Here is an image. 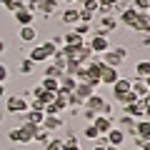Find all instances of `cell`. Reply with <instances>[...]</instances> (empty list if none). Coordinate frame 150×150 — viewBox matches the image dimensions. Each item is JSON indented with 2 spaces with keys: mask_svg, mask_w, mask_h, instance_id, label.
<instances>
[{
  "mask_svg": "<svg viewBox=\"0 0 150 150\" xmlns=\"http://www.w3.org/2000/svg\"><path fill=\"white\" fill-rule=\"evenodd\" d=\"M55 50H58V45L50 43V40H45L43 45H35V48L30 50V55H28V58H30L35 65H40V63H48V60L55 55Z\"/></svg>",
  "mask_w": 150,
  "mask_h": 150,
  "instance_id": "6da1fadb",
  "label": "cell"
},
{
  "mask_svg": "<svg viewBox=\"0 0 150 150\" xmlns=\"http://www.w3.org/2000/svg\"><path fill=\"white\" fill-rule=\"evenodd\" d=\"M118 25H120L118 18L112 15V13H108V15H100V23H98V28H93V33H98V35H105V38H108Z\"/></svg>",
  "mask_w": 150,
  "mask_h": 150,
  "instance_id": "7a4b0ae2",
  "label": "cell"
},
{
  "mask_svg": "<svg viewBox=\"0 0 150 150\" xmlns=\"http://www.w3.org/2000/svg\"><path fill=\"white\" fill-rule=\"evenodd\" d=\"M28 110V100L23 95H10L5 100V112L8 115H20V112Z\"/></svg>",
  "mask_w": 150,
  "mask_h": 150,
  "instance_id": "3957f363",
  "label": "cell"
},
{
  "mask_svg": "<svg viewBox=\"0 0 150 150\" xmlns=\"http://www.w3.org/2000/svg\"><path fill=\"white\" fill-rule=\"evenodd\" d=\"M88 48H90L95 55H100V53H105V50H110V40H108L105 35H98V33H93V38L88 40Z\"/></svg>",
  "mask_w": 150,
  "mask_h": 150,
  "instance_id": "277c9868",
  "label": "cell"
},
{
  "mask_svg": "<svg viewBox=\"0 0 150 150\" xmlns=\"http://www.w3.org/2000/svg\"><path fill=\"white\" fill-rule=\"evenodd\" d=\"M105 138H108V145L123 148V143H125V130H123V128H118V125H112V128L105 133Z\"/></svg>",
  "mask_w": 150,
  "mask_h": 150,
  "instance_id": "5b68a950",
  "label": "cell"
},
{
  "mask_svg": "<svg viewBox=\"0 0 150 150\" xmlns=\"http://www.w3.org/2000/svg\"><path fill=\"white\" fill-rule=\"evenodd\" d=\"M55 13H60V3H58V0H43V3H40V8H38V13H35V15L50 18V15H55Z\"/></svg>",
  "mask_w": 150,
  "mask_h": 150,
  "instance_id": "8992f818",
  "label": "cell"
},
{
  "mask_svg": "<svg viewBox=\"0 0 150 150\" xmlns=\"http://www.w3.org/2000/svg\"><path fill=\"white\" fill-rule=\"evenodd\" d=\"M75 85H78V80H75L73 75H60L58 78V93H63V95H68V93H73L75 90Z\"/></svg>",
  "mask_w": 150,
  "mask_h": 150,
  "instance_id": "52a82bcc",
  "label": "cell"
},
{
  "mask_svg": "<svg viewBox=\"0 0 150 150\" xmlns=\"http://www.w3.org/2000/svg\"><path fill=\"white\" fill-rule=\"evenodd\" d=\"M120 78V68H110V65H105L100 73V85H112V83Z\"/></svg>",
  "mask_w": 150,
  "mask_h": 150,
  "instance_id": "ba28073f",
  "label": "cell"
},
{
  "mask_svg": "<svg viewBox=\"0 0 150 150\" xmlns=\"http://www.w3.org/2000/svg\"><path fill=\"white\" fill-rule=\"evenodd\" d=\"M123 112H125V115H130V118H135V120H140V118L145 115V105H143V100L138 98L135 103L125 105V108H123Z\"/></svg>",
  "mask_w": 150,
  "mask_h": 150,
  "instance_id": "9c48e42d",
  "label": "cell"
},
{
  "mask_svg": "<svg viewBox=\"0 0 150 150\" xmlns=\"http://www.w3.org/2000/svg\"><path fill=\"white\" fill-rule=\"evenodd\" d=\"M18 38H20V43H35L38 40V28L35 25H20Z\"/></svg>",
  "mask_w": 150,
  "mask_h": 150,
  "instance_id": "30bf717a",
  "label": "cell"
},
{
  "mask_svg": "<svg viewBox=\"0 0 150 150\" xmlns=\"http://www.w3.org/2000/svg\"><path fill=\"white\" fill-rule=\"evenodd\" d=\"M13 15H15L18 25H33V23H35V13L28 10V8H20V10H15Z\"/></svg>",
  "mask_w": 150,
  "mask_h": 150,
  "instance_id": "8fae6325",
  "label": "cell"
},
{
  "mask_svg": "<svg viewBox=\"0 0 150 150\" xmlns=\"http://www.w3.org/2000/svg\"><path fill=\"white\" fill-rule=\"evenodd\" d=\"M93 125H95V130H98L100 135H105V133H108V130H110L115 123H112V118H108V115H95Z\"/></svg>",
  "mask_w": 150,
  "mask_h": 150,
  "instance_id": "7c38bea8",
  "label": "cell"
},
{
  "mask_svg": "<svg viewBox=\"0 0 150 150\" xmlns=\"http://www.w3.org/2000/svg\"><path fill=\"white\" fill-rule=\"evenodd\" d=\"M60 20H63V25H75V23H80V20H78V8L68 5L63 13H60Z\"/></svg>",
  "mask_w": 150,
  "mask_h": 150,
  "instance_id": "4fadbf2b",
  "label": "cell"
},
{
  "mask_svg": "<svg viewBox=\"0 0 150 150\" xmlns=\"http://www.w3.org/2000/svg\"><path fill=\"white\" fill-rule=\"evenodd\" d=\"M60 125H63V118H60V115H45L43 123H40V128L48 130V133H53V130H58Z\"/></svg>",
  "mask_w": 150,
  "mask_h": 150,
  "instance_id": "5bb4252c",
  "label": "cell"
},
{
  "mask_svg": "<svg viewBox=\"0 0 150 150\" xmlns=\"http://www.w3.org/2000/svg\"><path fill=\"white\" fill-rule=\"evenodd\" d=\"M135 20H138V10H135V8H125V10L120 13V18H118L120 25H128V28H133Z\"/></svg>",
  "mask_w": 150,
  "mask_h": 150,
  "instance_id": "9a60e30c",
  "label": "cell"
},
{
  "mask_svg": "<svg viewBox=\"0 0 150 150\" xmlns=\"http://www.w3.org/2000/svg\"><path fill=\"white\" fill-rule=\"evenodd\" d=\"M130 90H133L138 98H145L150 93L148 85H145V78H133V80H130Z\"/></svg>",
  "mask_w": 150,
  "mask_h": 150,
  "instance_id": "2e32d148",
  "label": "cell"
},
{
  "mask_svg": "<svg viewBox=\"0 0 150 150\" xmlns=\"http://www.w3.org/2000/svg\"><path fill=\"white\" fill-rule=\"evenodd\" d=\"M135 135L143 140H150V120H145V118L135 120Z\"/></svg>",
  "mask_w": 150,
  "mask_h": 150,
  "instance_id": "e0dca14e",
  "label": "cell"
},
{
  "mask_svg": "<svg viewBox=\"0 0 150 150\" xmlns=\"http://www.w3.org/2000/svg\"><path fill=\"white\" fill-rule=\"evenodd\" d=\"M133 30L135 33H150V18H148V13H138V20L133 23Z\"/></svg>",
  "mask_w": 150,
  "mask_h": 150,
  "instance_id": "ac0fdd59",
  "label": "cell"
},
{
  "mask_svg": "<svg viewBox=\"0 0 150 150\" xmlns=\"http://www.w3.org/2000/svg\"><path fill=\"white\" fill-rule=\"evenodd\" d=\"M73 93H75V95H78V98H80L83 103H85V98H90L93 93H95V88H93L90 83H78V85H75V90H73Z\"/></svg>",
  "mask_w": 150,
  "mask_h": 150,
  "instance_id": "d6986e66",
  "label": "cell"
},
{
  "mask_svg": "<svg viewBox=\"0 0 150 150\" xmlns=\"http://www.w3.org/2000/svg\"><path fill=\"white\" fill-rule=\"evenodd\" d=\"M110 88H112V98H115V95H120V93H128V90H130V80L120 75V78H118L115 83H112Z\"/></svg>",
  "mask_w": 150,
  "mask_h": 150,
  "instance_id": "ffe728a7",
  "label": "cell"
},
{
  "mask_svg": "<svg viewBox=\"0 0 150 150\" xmlns=\"http://www.w3.org/2000/svg\"><path fill=\"white\" fill-rule=\"evenodd\" d=\"M63 45H85V38L78 35L75 30H68V33L63 35Z\"/></svg>",
  "mask_w": 150,
  "mask_h": 150,
  "instance_id": "44dd1931",
  "label": "cell"
},
{
  "mask_svg": "<svg viewBox=\"0 0 150 150\" xmlns=\"http://www.w3.org/2000/svg\"><path fill=\"white\" fill-rule=\"evenodd\" d=\"M100 60H103L105 65H110V68H120V65H123V60H120L115 53H112V50H105V53H100Z\"/></svg>",
  "mask_w": 150,
  "mask_h": 150,
  "instance_id": "7402d4cb",
  "label": "cell"
},
{
  "mask_svg": "<svg viewBox=\"0 0 150 150\" xmlns=\"http://www.w3.org/2000/svg\"><path fill=\"white\" fill-rule=\"evenodd\" d=\"M150 75V60H138L135 63V78H148Z\"/></svg>",
  "mask_w": 150,
  "mask_h": 150,
  "instance_id": "603a6c76",
  "label": "cell"
},
{
  "mask_svg": "<svg viewBox=\"0 0 150 150\" xmlns=\"http://www.w3.org/2000/svg\"><path fill=\"white\" fill-rule=\"evenodd\" d=\"M138 100V95H135L133 90H128V93H120V95H115V103H120V105H130V103H135Z\"/></svg>",
  "mask_w": 150,
  "mask_h": 150,
  "instance_id": "cb8c5ba5",
  "label": "cell"
},
{
  "mask_svg": "<svg viewBox=\"0 0 150 150\" xmlns=\"http://www.w3.org/2000/svg\"><path fill=\"white\" fill-rule=\"evenodd\" d=\"M95 15H98V13L85 10V8H78V20H80V23H95Z\"/></svg>",
  "mask_w": 150,
  "mask_h": 150,
  "instance_id": "d4e9b609",
  "label": "cell"
},
{
  "mask_svg": "<svg viewBox=\"0 0 150 150\" xmlns=\"http://www.w3.org/2000/svg\"><path fill=\"white\" fill-rule=\"evenodd\" d=\"M18 70H20V75H30L33 70H35V63H33L30 58H23L20 65H18Z\"/></svg>",
  "mask_w": 150,
  "mask_h": 150,
  "instance_id": "484cf974",
  "label": "cell"
},
{
  "mask_svg": "<svg viewBox=\"0 0 150 150\" xmlns=\"http://www.w3.org/2000/svg\"><path fill=\"white\" fill-rule=\"evenodd\" d=\"M38 85L43 88V90H53V93H58V78H43Z\"/></svg>",
  "mask_w": 150,
  "mask_h": 150,
  "instance_id": "4316f807",
  "label": "cell"
},
{
  "mask_svg": "<svg viewBox=\"0 0 150 150\" xmlns=\"http://www.w3.org/2000/svg\"><path fill=\"white\" fill-rule=\"evenodd\" d=\"M73 30L78 33V35H83V38H85L88 33H93V23H75V25H73Z\"/></svg>",
  "mask_w": 150,
  "mask_h": 150,
  "instance_id": "83f0119b",
  "label": "cell"
},
{
  "mask_svg": "<svg viewBox=\"0 0 150 150\" xmlns=\"http://www.w3.org/2000/svg\"><path fill=\"white\" fill-rule=\"evenodd\" d=\"M48 63H50V60H48ZM60 75H63V70H60V68H55L53 63H50V65H45L43 78H60Z\"/></svg>",
  "mask_w": 150,
  "mask_h": 150,
  "instance_id": "f1b7e54d",
  "label": "cell"
},
{
  "mask_svg": "<svg viewBox=\"0 0 150 150\" xmlns=\"http://www.w3.org/2000/svg\"><path fill=\"white\" fill-rule=\"evenodd\" d=\"M130 8H135L138 13H148V8H150V0H130Z\"/></svg>",
  "mask_w": 150,
  "mask_h": 150,
  "instance_id": "f546056e",
  "label": "cell"
},
{
  "mask_svg": "<svg viewBox=\"0 0 150 150\" xmlns=\"http://www.w3.org/2000/svg\"><path fill=\"white\" fill-rule=\"evenodd\" d=\"M33 140H35V143H40V145H45V143L50 140V133H48V130H43V128H38V133L33 135Z\"/></svg>",
  "mask_w": 150,
  "mask_h": 150,
  "instance_id": "4dcf8cb0",
  "label": "cell"
},
{
  "mask_svg": "<svg viewBox=\"0 0 150 150\" xmlns=\"http://www.w3.org/2000/svg\"><path fill=\"white\" fill-rule=\"evenodd\" d=\"M78 70H80V63H78V60H68V65H65L63 73H65V75H73V78H75V73H78Z\"/></svg>",
  "mask_w": 150,
  "mask_h": 150,
  "instance_id": "1f68e13d",
  "label": "cell"
},
{
  "mask_svg": "<svg viewBox=\"0 0 150 150\" xmlns=\"http://www.w3.org/2000/svg\"><path fill=\"white\" fill-rule=\"evenodd\" d=\"M98 135H100V133L95 130V125H93V123H88V125H85V130H83V138H88V140H95Z\"/></svg>",
  "mask_w": 150,
  "mask_h": 150,
  "instance_id": "d6a6232c",
  "label": "cell"
},
{
  "mask_svg": "<svg viewBox=\"0 0 150 150\" xmlns=\"http://www.w3.org/2000/svg\"><path fill=\"white\" fill-rule=\"evenodd\" d=\"M45 150H63V140L60 138H50L45 143Z\"/></svg>",
  "mask_w": 150,
  "mask_h": 150,
  "instance_id": "836d02e7",
  "label": "cell"
},
{
  "mask_svg": "<svg viewBox=\"0 0 150 150\" xmlns=\"http://www.w3.org/2000/svg\"><path fill=\"white\" fill-rule=\"evenodd\" d=\"M65 98H68V108H80V105H83V100L75 95V93H68Z\"/></svg>",
  "mask_w": 150,
  "mask_h": 150,
  "instance_id": "e575fe53",
  "label": "cell"
},
{
  "mask_svg": "<svg viewBox=\"0 0 150 150\" xmlns=\"http://www.w3.org/2000/svg\"><path fill=\"white\" fill-rule=\"evenodd\" d=\"M125 8H130V0H115L112 3V13H123Z\"/></svg>",
  "mask_w": 150,
  "mask_h": 150,
  "instance_id": "d590c367",
  "label": "cell"
},
{
  "mask_svg": "<svg viewBox=\"0 0 150 150\" xmlns=\"http://www.w3.org/2000/svg\"><path fill=\"white\" fill-rule=\"evenodd\" d=\"M20 8H25V0H13L10 5H5V10H10V13H15V10H20Z\"/></svg>",
  "mask_w": 150,
  "mask_h": 150,
  "instance_id": "8d00e7d4",
  "label": "cell"
},
{
  "mask_svg": "<svg viewBox=\"0 0 150 150\" xmlns=\"http://www.w3.org/2000/svg\"><path fill=\"white\" fill-rule=\"evenodd\" d=\"M40 3H43V0H25V8H28V10H33V13H38Z\"/></svg>",
  "mask_w": 150,
  "mask_h": 150,
  "instance_id": "74e56055",
  "label": "cell"
},
{
  "mask_svg": "<svg viewBox=\"0 0 150 150\" xmlns=\"http://www.w3.org/2000/svg\"><path fill=\"white\" fill-rule=\"evenodd\" d=\"M80 8H85V10H93V13H98V0H85Z\"/></svg>",
  "mask_w": 150,
  "mask_h": 150,
  "instance_id": "f35d334b",
  "label": "cell"
},
{
  "mask_svg": "<svg viewBox=\"0 0 150 150\" xmlns=\"http://www.w3.org/2000/svg\"><path fill=\"white\" fill-rule=\"evenodd\" d=\"M95 115H98V112H93L90 108H83V118H85L88 123H93V120H95Z\"/></svg>",
  "mask_w": 150,
  "mask_h": 150,
  "instance_id": "ab89813d",
  "label": "cell"
},
{
  "mask_svg": "<svg viewBox=\"0 0 150 150\" xmlns=\"http://www.w3.org/2000/svg\"><path fill=\"white\" fill-rule=\"evenodd\" d=\"M110 50H112L115 55H118L120 60H125V58H128V50H125V48H120V45H118V48H110Z\"/></svg>",
  "mask_w": 150,
  "mask_h": 150,
  "instance_id": "60d3db41",
  "label": "cell"
},
{
  "mask_svg": "<svg viewBox=\"0 0 150 150\" xmlns=\"http://www.w3.org/2000/svg\"><path fill=\"white\" fill-rule=\"evenodd\" d=\"M140 45L143 48H150V33H140Z\"/></svg>",
  "mask_w": 150,
  "mask_h": 150,
  "instance_id": "b9f144b4",
  "label": "cell"
},
{
  "mask_svg": "<svg viewBox=\"0 0 150 150\" xmlns=\"http://www.w3.org/2000/svg\"><path fill=\"white\" fill-rule=\"evenodd\" d=\"M8 75H10V73H8V65L0 63V83H5V80H8Z\"/></svg>",
  "mask_w": 150,
  "mask_h": 150,
  "instance_id": "7bdbcfd3",
  "label": "cell"
},
{
  "mask_svg": "<svg viewBox=\"0 0 150 150\" xmlns=\"http://www.w3.org/2000/svg\"><path fill=\"white\" fill-rule=\"evenodd\" d=\"M63 145H78V135H68V138L63 140Z\"/></svg>",
  "mask_w": 150,
  "mask_h": 150,
  "instance_id": "ee69618b",
  "label": "cell"
},
{
  "mask_svg": "<svg viewBox=\"0 0 150 150\" xmlns=\"http://www.w3.org/2000/svg\"><path fill=\"white\" fill-rule=\"evenodd\" d=\"M50 43H55V45H63V35H53V38H50Z\"/></svg>",
  "mask_w": 150,
  "mask_h": 150,
  "instance_id": "f6af8a7d",
  "label": "cell"
},
{
  "mask_svg": "<svg viewBox=\"0 0 150 150\" xmlns=\"http://www.w3.org/2000/svg\"><path fill=\"white\" fill-rule=\"evenodd\" d=\"M63 150H83L80 145H63Z\"/></svg>",
  "mask_w": 150,
  "mask_h": 150,
  "instance_id": "bcb514c9",
  "label": "cell"
},
{
  "mask_svg": "<svg viewBox=\"0 0 150 150\" xmlns=\"http://www.w3.org/2000/svg\"><path fill=\"white\" fill-rule=\"evenodd\" d=\"M5 53V40H3V38H0V55Z\"/></svg>",
  "mask_w": 150,
  "mask_h": 150,
  "instance_id": "7dc6e473",
  "label": "cell"
},
{
  "mask_svg": "<svg viewBox=\"0 0 150 150\" xmlns=\"http://www.w3.org/2000/svg\"><path fill=\"white\" fill-rule=\"evenodd\" d=\"M0 98H5V83H0Z\"/></svg>",
  "mask_w": 150,
  "mask_h": 150,
  "instance_id": "c3c4849f",
  "label": "cell"
},
{
  "mask_svg": "<svg viewBox=\"0 0 150 150\" xmlns=\"http://www.w3.org/2000/svg\"><path fill=\"white\" fill-rule=\"evenodd\" d=\"M58 3H63V5H75V0H58Z\"/></svg>",
  "mask_w": 150,
  "mask_h": 150,
  "instance_id": "681fc988",
  "label": "cell"
},
{
  "mask_svg": "<svg viewBox=\"0 0 150 150\" xmlns=\"http://www.w3.org/2000/svg\"><path fill=\"white\" fill-rule=\"evenodd\" d=\"M10 3H13V0H0V5H3V8H5V5H10Z\"/></svg>",
  "mask_w": 150,
  "mask_h": 150,
  "instance_id": "f907efd6",
  "label": "cell"
},
{
  "mask_svg": "<svg viewBox=\"0 0 150 150\" xmlns=\"http://www.w3.org/2000/svg\"><path fill=\"white\" fill-rule=\"evenodd\" d=\"M93 150H108V148H103V145H93Z\"/></svg>",
  "mask_w": 150,
  "mask_h": 150,
  "instance_id": "816d5d0a",
  "label": "cell"
},
{
  "mask_svg": "<svg viewBox=\"0 0 150 150\" xmlns=\"http://www.w3.org/2000/svg\"><path fill=\"white\" fill-rule=\"evenodd\" d=\"M145 85H148V90H150V75H148V78H145Z\"/></svg>",
  "mask_w": 150,
  "mask_h": 150,
  "instance_id": "f5cc1de1",
  "label": "cell"
},
{
  "mask_svg": "<svg viewBox=\"0 0 150 150\" xmlns=\"http://www.w3.org/2000/svg\"><path fill=\"white\" fill-rule=\"evenodd\" d=\"M108 150H120V148H115V145H108Z\"/></svg>",
  "mask_w": 150,
  "mask_h": 150,
  "instance_id": "db71d44e",
  "label": "cell"
},
{
  "mask_svg": "<svg viewBox=\"0 0 150 150\" xmlns=\"http://www.w3.org/2000/svg\"><path fill=\"white\" fill-rule=\"evenodd\" d=\"M3 118H5V112H3V110H0V123H3Z\"/></svg>",
  "mask_w": 150,
  "mask_h": 150,
  "instance_id": "11a10c76",
  "label": "cell"
},
{
  "mask_svg": "<svg viewBox=\"0 0 150 150\" xmlns=\"http://www.w3.org/2000/svg\"><path fill=\"white\" fill-rule=\"evenodd\" d=\"M148 18H150V8H148Z\"/></svg>",
  "mask_w": 150,
  "mask_h": 150,
  "instance_id": "9f6ffc18",
  "label": "cell"
},
{
  "mask_svg": "<svg viewBox=\"0 0 150 150\" xmlns=\"http://www.w3.org/2000/svg\"><path fill=\"white\" fill-rule=\"evenodd\" d=\"M135 150H140V148H135Z\"/></svg>",
  "mask_w": 150,
  "mask_h": 150,
  "instance_id": "6f0895ef",
  "label": "cell"
}]
</instances>
